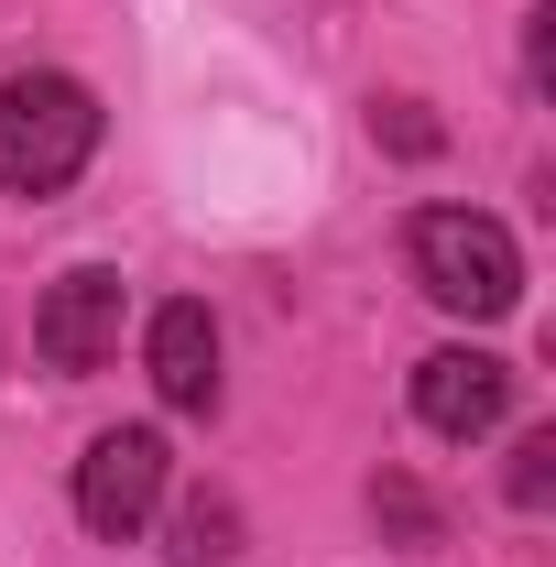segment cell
<instances>
[{"mask_svg":"<svg viewBox=\"0 0 556 567\" xmlns=\"http://www.w3.org/2000/svg\"><path fill=\"white\" fill-rule=\"evenodd\" d=\"M99 132H110V110H99L87 76L22 66L0 87V197H66L99 164Z\"/></svg>","mask_w":556,"mask_h":567,"instance_id":"6da1fadb","label":"cell"},{"mask_svg":"<svg viewBox=\"0 0 556 567\" xmlns=\"http://www.w3.org/2000/svg\"><path fill=\"white\" fill-rule=\"evenodd\" d=\"M404 262H415L425 306H447V317H513L524 306V251L491 208H415Z\"/></svg>","mask_w":556,"mask_h":567,"instance_id":"7a4b0ae2","label":"cell"},{"mask_svg":"<svg viewBox=\"0 0 556 567\" xmlns=\"http://www.w3.org/2000/svg\"><path fill=\"white\" fill-rule=\"evenodd\" d=\"M164 481H175V447H164V425H110V436H87L76 447V524L99 535V546H132L142 524L164 513Z\"/></svg>","mask_w":556,"mask_h":567,"instance_id":"3957f363","label":"cell"},{"mask_svg":"<svg viewBox=\"0 0 556 567\" xmlns=\"http://www.w3.org/2000/svg\"><path fill=\"white\" fill-rule=\"evenodd\" d=\"M121 328H132V274H110V262H76V274H55L33 295V360L55 382L110 371L121 360Z\"/></svg>","mask_w":556,"mask_h":567,"instance_id":"277c9868","label":"cell"},{"mask_svg":"<svg viewBox=\"0 0 556 567\" xmlns=\"http://www.w3.org/2000/svg\"><path fill=\"white\" fill-rule=\"evenodd\" d=\"M502 415H513V360H491V350H425L415 360V425L425 436L481 447Z\"/></svg>","mask_w":556,"mask_h":567,"instance_id":"5b68a950","label":"cell"},{"mask_svg":"<svg viewBox=\"0 0 556 567\" xmlns=\"http://www.w3.org/2000/svg\"><path fill=\"white\" fill-rule=\"evenodd\" d=\"M142 371H153V393L175 415H218V317L197 295H164L142 317Z\"/></svg>","mask_w":556,"mask_h":567,"instance_id":"8992f818","label":"cell"},{"mask_svg":"<svg viewBox=\"0 0 556 567\" xmlns=\"http://www.w3.org/2000/svg\"><path fill=\"white\" fill-rule=\"evenodd\" d=\"M240 557V502L229 492H197L175 513V567H229Z\"/></svg>","mask_w":556,"mask_h":567,"instance_id":"52a82bcc","label":"cell"},{"mask_svg":"<svg viewBox=\"0 0 556 567\" xmlns=\"http://www.w3.org/2000/svg\"><path fill=\"white\" fill-rule=\"evenodd\" d=\"M502 492H513V513H546V502H556V425L513 436V470H502Z\"/></svg>","mask_w":556,"mask_h":567,"instance_id":"ba28073f","label":"cell"},{"mask_svg":"<svg viewBox=\"0 0 556 567\" xmlns=\"http://www.w3.org/2000/svg\"><path fill=\"white\" fill-rule=\"evenodd\" d=\"M371 132L393 142V153H436V142H447V132H436V121H425V99H393V110H382Z\"/></svg>","mask_w":556,"mask_h":567,"instance_id":"9c48e42d","label":"cell"}]
</instances>
